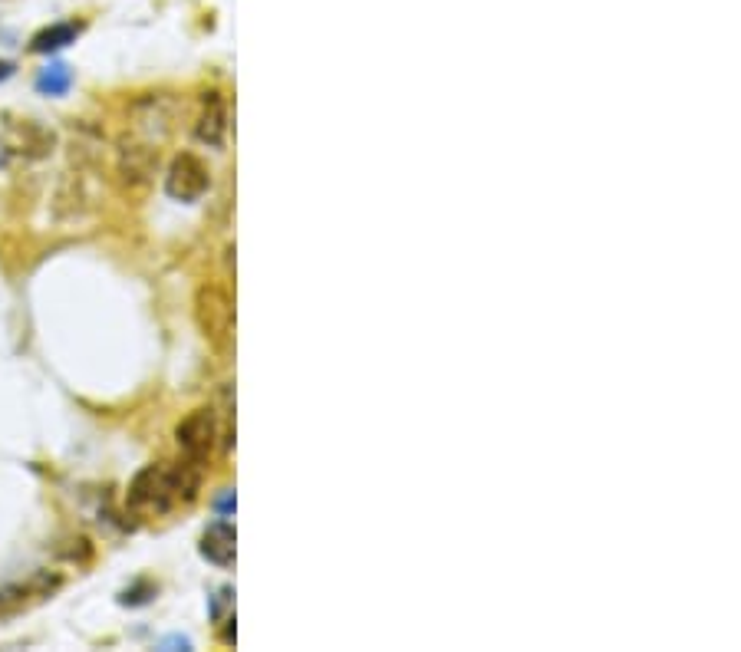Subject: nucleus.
<instances>
[{
  "label": "nucleus",
  "mask_w": 741,
  "mask_h": 652,
  "mask_svg": "<svg viewBox=\"0 0 741 652\" xmlns=\"http://www.w3.org/2000/svg\"><path fill=\"white\" fill-rule=\"evenodd\" d=\"M208 185H211L208 165L192 152H178L172 159V165H168V172H165V191L175 201H188V205L205 195Z\"/></svg>",
  "instance_id": "20e7f679"
},
{
  "label": "nucleus",
  "mask_w": 741,
  "mask_h": 652,
  "mask_svg": "<svg viewBox=\"0 0 741 652\" xmlns=\"http://www.w3.org/2000/svg\"><path fill=\"white\" fill-rule=\"evenodd\" d=\"M24 597H27V587H7V590H0V610H4L7 603H24Z\"/></svg>",
  "instance_id": "9d476101"
},
{
  "label": "nucleus",
  "mask_w": 741,
  "mask_h": 652,
  "mask_svg": "<svg viewBox=\"0 0 741 652\" xmlns=\"http://www.w3.org/2000/svg\"><path fill=\"white\" fill-rule=\"evenodd\" d=\"M218 438H221L218 412L211 406L192 409L175 429V442H178V448H182V455L192 458V462H198V465L211 462V455H215V448H218Z\"/></svg>",
  "instance_id": "7ed1b4c3"
},
{
  "label": "nucleus",
  "mask_w": 741,
  "mask_h": 652,
  "mask_svg": "<svg viewBox=\"0 0 741 652\" xmlns=\"http://www.w3.org/2000/svg\"><path fill=\"white\" fill-rule=\"evenodd\" d=\"M228 603H231V590L224 587V590H218L215 606H211V616H215V620H224V606H228Z\"/></svg>",
  "instance_id": "9b49d317"
},
{
  "label": "nucleus",
  "mask_w": 741,
  "mask_h": 652,
  "mask_svg": "<svg viewBox=\"0 0 741 652\" xmlns=\"http://www.w3.org/2000/svg\"><path fill=\"white\" fill-rule=\"evenodd\" d=\"M201 557L211 560L218 567H231L234 564V527L231 521H215L201 534Z\"/></svg>",
  "instance_id": "423d86ee"
},
{
  "label": "nucleus",
  "mask_w": 741,
  "mask_h": 652,
  "mask_svg": "<svg viewBox=\"0 0 741 652\" xmlns=\"http://www.w3.org/2000/svg\"><path fill=\"white\" fill-rule=\"evenodd\" d=\"M83 33L80 24H53V27H43L37 37L30 40V50L33 53H56L63 47H70V43H76V37Z\"/></svg>",
  "instance_id": "0eeeda50"
},
{
  "label": "nucleus",
  "mask_w": 741,
  "mask_h": 652,
  "mask_svg": "<svg viewBox=\"0 0 741 652\" xmlns=\"http://www.w3.org/2000/svg\"><path fill=\"white\" fill-rule=\"evenodd\" d=\"M162 649H192V639L172 636V639H165V643H162Z\"/></svg>",
  "instance_id": "ddd939ff"
},
{
  "label": "nucleus",
  "mask_w": 741,
  "mask_h": 652,
  "mask_svg": "<svg viewBox=\"0 0 741 652\" xmlns=\"http://www.w3.org/2000/svg\"><path fill=\"white\" fill-rule=\"evenodd\" d=\"M0 165H4V152H0Z\"/></svg>",
  "instance_id": "2eb2a0df"
},
{
  "label": "nucleus",
  "mask_w": 741,
  "mask_h": 652,
  "mask_svg": "<svg viewBox=\"0 0 741 652\" xmlns=\"http://www.w3.org/2000/svg\"><path fill=\"white\" fill-rule=\"evenodd\" d=\"M195 320L201 326V333H205V340L215 346V350H228L231 336H234V303L228 297V290L218 284L198 287Z\"/></svg>",
  "instance_id": "f03ea898"
},
{
  "label": "nucleus",
  "mask_w": 741,
  "mask_h": 652,
  "mask_svg": "<svg viewBox=\"0 0 741 652\" xmlns=\"http://www.w3.org/2000/svg\"><path fill=\"white\" fill-rule=\"evenodd\" d=\"M126 504H129V511H136L142 517H159V514L172 511L178 501H175L172 471H168V462L145 465L139 475L129 481Z\"/></svg>",
  "instance_id": "f257e3e1"
},
{
  "label": "nucleus",
  "mask_w": 741,
  "mask_h": 652,
  "mask_svg": "<svg viewBox=\"0 0 741 652\" xmlns=\"http://www.w3.org/2000/svg\"><path fill=\"white\" fill-rule=\"evenodd\" d=\"M10 73H14V63H10V60H0V83H4Z\"/></svg>",
  "instance_id": "4468645a"
},
{
  "label": "nucleus",
  "mask_w": 741,
  "mask_h": 652,
  "mask_svg": "<svg viewBox=\"0 0 741 652\" xmlns=\"http://www.w3.org/2000/svg\"><path fill=\"white\" fill-rule=\"evenodd\" d=\"M215 508H218V514H221V517H228V514L234 511V491H224L221 498H218Z\"/></svg>",
  "instance_id": "f8f14e48"
},
{
  "label": "nucleus",
  "mask_w": 741,
  "mask_h": 652,
  "mask_svg": "<svg viewBox=\"0 0 741 652\" xmlns=\"http://www.w3.org/2000/svg\"><path fill=\"white\" fill-rule=\"evenodd\" d=\"M195 136L198 142L211 145V149H221L224 136H228V106H224L221 93H205L201 96V112L195 122Z\"/></svg>",
  "instance_id": "39448f33"
},
{
  "label": "nucleus",
  "mask_w": 741,
  "mask_h": 652,
  "mask_svg": "<svg viewBox=\"0 0 741 652\" xmlns=\"http://www.w3.org/2000/svg\"><path fill=\"white\" fill-rule=\"evenodd\" d=\"M73 86V70L66 63H50L37 73V93L43 96H66Z\"/></svg>",
  "instance_id": "1a4fd4ad"
},
{
  "label": "nucleus",
  "mask_w": 741,
  "mask_h": 652,
  "mask_svg": "<svg viewBox=\"0 0 741 652\" xmlns=\"http://www.w3.org/2000/svg\"><path fill=\"white\" fill-rule=\"evenodd\" d=\"M155 162H159V152L145 149V145H136V149H126V152H122V162H119L122 178H126V182H145Z\"/></svg>",
  "instance_id": "6e6552de"
}]
</instances>
